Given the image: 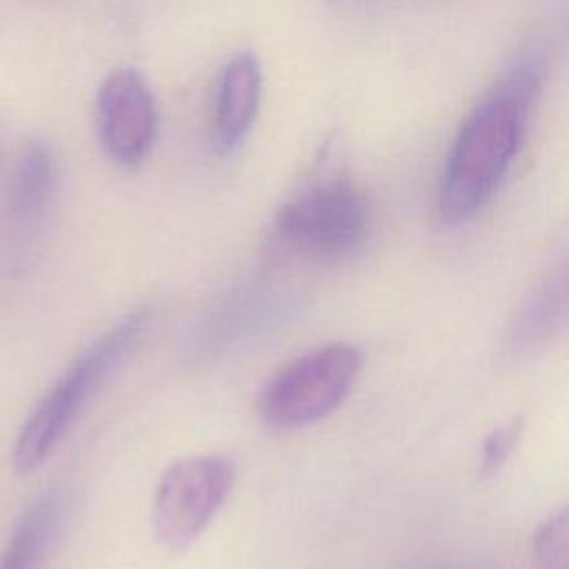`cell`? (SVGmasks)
I'll return each instance as SVG.
<instances>
[{
  "label": "cell",
  "mask_w": 569,
  "mask_h": 569,
  "mask_svg": "<svg viewBox=\"0 0 569 569\" xmlns=\"http://www.w3.org/2000/svg\"><path fill=\"white\" fill-rule=\"evenodd\" d=\"M362 353L347 342L318 347L282 367L262 387L260 418L273 429H300L329 416L353 389Z\"/></svg>",
  "instance_id": "4"
},
{
  "label": "cell",
  "mask_w": 569,
  "mask_h": 569,
  "mask_svg": "<svg viewBox=\"0 0 569 569\" xmlns=\"http://www.w3.org/2000/svg\"><path fill=\"white\" fill-rule=\"evenodd\" d=\"M262 71L253 53L231 58L218 73L211 104V136L229 153L247 138L260 107Z\"/></svg>",
  "instance_id": "8"
},
{
  "label": "cell",
  "mask_w": 569,
  "mask_h": 569,
  "mask_svg": "<svg viewBox=\"0 0 569 569\" xmlns=\"http://www.w3.org/2000/svg\"><path fill=\"white\" fill-rule=\"evenodd\" d=\"M567 320V269L558 264L529 293L511 329L509 347L513 353L529 356L545 349L562 331Z\"/></svg>",
  "instance_id": "9"
},
{
  "label": "cell",
  "mask_w": 569,
  "mask_h": 569,
  "mask_svg": "<svg viewBox=\"0 0 569 569\" xmlns=\"http://www.w3.org/2000/svg\"><path fill=\"white\" fill-rule=\"evenodd\" d=\"M149 309H136L122 316L100 338H96L36 402L11 449V465L16 473H33L47 462L96 391L133 351L149 325Z\"/></svg>",
  "instance_id": "1"
},
{
  "label": "cell",
  "mask_w": 569,
  "mask_h": 569,
  "mask_svg": "<svg viewBox=\"0 0 569 569\" xmlns=\"http://www.w3.org/2000/svg\"><path fill=\"white\" fill-rule=\"evenodd\" d=\"M545 71H547V64L542 53L522 51L505 71L502 80L496 87V93L511 100L527 116L542 89Z\"/></svg>",
  "instance_id": "11"
},
{
  "label": "cell",
  "mask_w": 569,
  "mask_h": 569,
  "mask_svg": "<svg viewBox=\"0 0 569 569\" xmlns=\"http://www.w3.org/2000/svg\"><path fill=\"white\" fill-rule=\"evenodd\" d=\"M525 120L527 116L496 91L465 118L440 178L442 222H465L487 204L518 151Z\"/></svg>",
  "instance_id": "2"
},
{
  "label": "cell",
  "mask_w": 569,
  "mask_h": 569,
  "mask_svg": "<svg viewBox=\"0 0 569 569\" xmlns=\"http://www.w3.org/2000/svg\"><path fill=\"white\" fill-rule=\"evenodd\" d=\"M522 433V420L513 418L505 425L491 429L480 449V471L482 476H493L502 469V465L511 458Z\"/></svg>",
  "instance_id": "12"
},
{
  "label": "cell",
  "mask_w": 569,
  "mask_h": 569,
  "mask_svg": "<svg viewBox=\"0 0 569 569\" xmlns=\"http://www.w3.org/2000/svg\"><path fill=\"white\" fill-rule=\"evenodd\" d=\"M236 462L220 453L173 462L158 480L151 522L156 538L169 549H184L216 518L231 493Z\"/></svg>",
  "instance_id": "5"
},
{
  "label": "cell",
  "mask_w": 569,
  "mask_h": 569,
  "mask_svg": "<svg viewBox=\"0 0 569 569\" xmlns=\"http://www.w3.org/2000/svg\"><path fill=\"white\" fill-rule=\"evenodd\" d=\"M60 507V496L56 491H47L24 509L0 553V569L42 567L58 531Z\"/></svg>",
  "instance_id": "10"
},
{
  "label": "cell",
  "mask_w": 569,
  "mask_h": 569,
  "mask_svg": "<svg viewBox=\"0 0 569 569\" xmlns=\"http://www.w3.org/2000/svg\"><path fill=\"white\" fill-rule=\"evenodd\" d=\"M567 513L560 511L551 516L536 536V556L540 569H567Z\"/></svg>",
  "instance_id": "13"
},
{
  "label": "cell",
  "mask_w": 569,
  "mask_h": 569,
  "mask_svg": "<svg viewBox=\"0 0 569 569\" xmlns=\"http://www.w3.org/2000/svg\"><path fill=\"white\" fill-rule=\"evenodd\" d=\"M369 229V198L342 176L305 187L276 213L278 238L316 262H340L353 256L365 244Z\"/></svg>",
  "instance_id": "3"
},
{
  "label": "cell",
  "mask_w": 569,
  "mask_h": 569,
  "mask_svg": "<svg viewBox=\"0 0 569 569\" xmlns=\"http://www.w3.org/2000/svg\"><path fill=\"white\" fill-rule=\"evenodd\" d=\"M58 191V162L51 147L42 140H29L16 162L9 191L11 253L16 260L29 253L31 244L51 213Z\"/></svg>",
  "instance_id": "7"
},
{
  "label": "cell",
  "mask_w": 569,
  "mask_h": 569,
  "mask_svg": "<svg viewBox=\"0 0 569 569\" xmlns=\"http://www.w3.org/2000/svg\"><path fill=\"white\" fill-rule=\"evenodd\" d=\"M96 131L102 151L122 169H136L149 156L158 133L153 93L138 69H113L96 96Z\"/></svg>",
  "instance_id": "6"
}]
</instances>
